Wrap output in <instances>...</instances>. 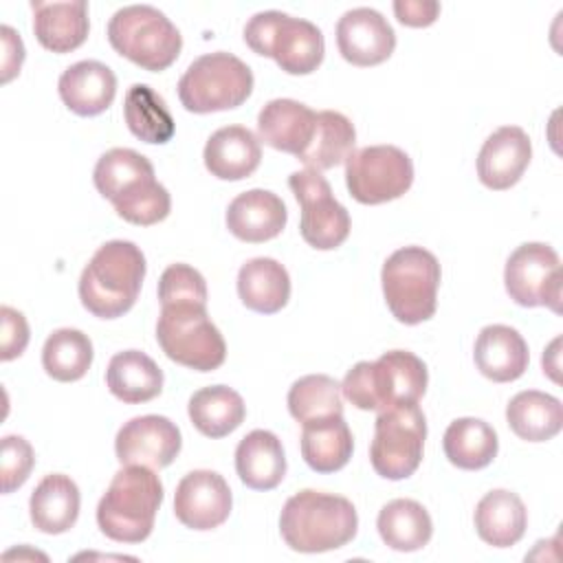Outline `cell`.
Returning a JSON list of instances; mask_svg holds the SVG:
<instances>
[{
	"label": "cell",
	"instance_id": "obj_9",
	"mask_svg": "<svg viewBox=\"0 0 563 563\" xmlns=\"http://www.w3.org/2000/svg\"><path fill=\"white\" fill-rule=\"evenodd\" d=\"M251 92V68L240 57L224 51L196 57L178 81L180 103L196 114L238 108Z\"/></svg>",
	"mask_w": 563,
	"mask_h": 563
},
{
	"label": "cell",
	"instance_id": "obj_40",
	"mask_svg": "<svg viewBox=\"0 0 563 563\" xmlns=\"http://www.w3.org/2000/svg\"><path fill=\"white\" fill-rule=\"evenodd\" d=\"M161 303L172 301H202L207 303V282L189 264H172L158 279Z\"/></svg>",
	"mask_w": 563,
	"mask_h": 563
},
{
	"label": "cell",
	"instance_id": "obj_10",
	"mask_svg": "<svg viewBox=\"0 0 563 563\" xmlns=\"http://www.w3.org/2000/svg\"><path fill=\"white\" fill-rule=\"evenodd\" d=\"M427 420L418 402L396 405L378 411L369 460L374 471L385 479H405L422 462Z\"/></svg>",
	"mask_w": 563,
	"mask_h": 563
},
{
	"label": "cell",
	"instance_id": "obj_26",
	"mask_svg": "<svg viewBox=\"0 0 563 563\" xmlns=\"http://www.w3.org/2000/svg\"><path fill=\"white\" fill-rule=\"evenodd\" d=\"M473 519L482 541L493 548H510L526 534L528 510L517 493L497 488L477 501Z\"/></svg>",
	"mask_w": 563,
	"mask_h": 563
},
{
	"label": "cell",
	"instance_id": "obj_17",
	"mask_svg": "<svg viewBox=\"0 0 563 563\" xmlns=\"http://www.w3.org/2000/svg\"><path fill=\"white\" fill-rule=\"evenodd\" d=\"M532 158V143L519 125L495 130L477 154V176L482 185L495 191L510 189L526 172Z\"/></svg>",
	"mask_w": 563,
	"mask_h": 563
},
{
	"label": "cell",
	"instance_id": "obj_31",
	"mask_svg": "<svg viewBox=\"0 0 563 563\" xmlns=\"http://www.w3.org/2000/svg\"><path fill=\"white\" fill-rule=\"evenodd\" d=\"M189 420L207 438H224L235 431L244 416L246 405L242 396L227 385H209L189 398Z\"/></svg>",
	"mask_w": 563,
	"mask_h": 563
},
{
	"label": "cell",
	"instance_id": "obj_16",
	"mask_svg": "<svg viewBox=\"0 0 563 563\" xmlns=\"http://www.w3.org/2000/svg\"><path fill=\"white\" fill-rule=\"evenodd\" d=\"M336 46L345 62L354 66H376L394 53L396 33L376 9L356 7L339 18Z\"/></svg>",
	"mask_w": 563,
	"mask_h": 563
},
{
	"label": "cell",
	"instance_id": "obj_8",
	"mask_svg": "<svg viewBox=\"0 0 563 563\" xmlns=\"http://www.w3.org/2000/svg\"><path fill=\"white\" fill-rule=\"evenodd\" d=\"M108 42L119 55L152 73L169 68L183 48L176 24L152 4L119 9L108 22Z\"/></svg>",
	"mask_w": 563,
	"mask_h": 563
},
{
	"label": "cell",
	"instance_id": "obj_11",
	"mask_svg": "<svg viewBox=\"0 0 563 563\" xmlns=\"http://www.w3.org/2000/svg\"><path fill=\"white\" fill-rule=\"evenodd\" d=\"M413 183V163L396 145H367L345 161V185L354 200L380 205L400 198Z\"/></svg>",
	"mask_w": 563,
	"mask_h": 563
},
{
	"label": "cell",
	"instance_id": "obj_7",
	"mask_svg": "<svg viewBox=\"0 0 563 563\" xmlns=\"http://www.w3.org/2000/svg\"><path fill=\"white\" fill-rule=\"evenodd\" d=\"M440 264L422 246H402L394 251L380 271L383 295L389 312L407 325L433 317L440 286Z\"/></svg>",
	"mask_w": 563,
	"mask_h": 563
},
{
	"label": "cell",
	"instance_id": "obj_4",
	"mask_svg": "<svg viewBox=\"0 0 563 563\" xmlns=\"http://www.w3.org/2000/svg\"><path fill=\"white\" fill-rule=\"evenodd\" d=\"M161 501L163 484L154 468L130 464L112 477L103 493L97 506V523L112 541L141 543L154 528Z\"/></svg>",
	"mask_w": 563,
	"mask_h": 563
},
{
	"label": "cell",
	"instance_id": "obj_32",
	"mask_svg": "<svg viewBox=\"0 0 563 563\" xmlns=\"http://www.w3.org/2000/svg\"><path fill=\"white\" fill-rule=\"evenodd\" d=\"M376 528L385 545L398 552L424 548L433 534V521L427 508L413 499H394L378 512Z\"/></svg>",
	"mask_w": 563,
	"mask_h": 563
},
{
	"label": "cell",
	"instance_id": "obj_30",
	"mask_svg": "<svg viewBox=\"0 0 563 563\" xmlns=\"http://www.w3.org/2000/svg\"><path fill=\"white\" fill-rule=\"evenodd\" d=\"M506 420L512 433L526 442L552 440L563 427L561 400L537 389L519 391L506 407Z\"/></svg>",
	"mask_w": 563,
	"mask_h": 563
},
{
	"label": "cell",
	"instance_id": "obj_44",
	"mask_svg": "<svg viewBox=\"0 0 563 563\" xmlns=\"http://www.w3.org/2000/svg\"><path fill=\"white\" fill-rule=\"evenodd\" d=\"M2 33V46H4V55H2V81L7 84L15 73H20V66L24 62V44L20 40V35L11 29V26H0Z\"/></svg>",
	"mask_w": 563,
	"mask_h": 563
},
{
	"label": "cell",
	"instance_id": "obj_39",
	"mask_svg": "<svg viewBox=\"0 0 563 563\" xmlns=\"http://www.w3.org/2000/svg\"><path fill=\"white\" fill-rule=\"evenodd\" d=\"M145 176H154V165L143 154L130 147H112L99 156L92 180L97 191L112 200L128 185Z\"/></svg>",
	"mask_w": 563,
	"mask_h": 563
},
{
	"label": "cell",
	"instance_id": "obj_20",
	"mask_svg": "<svg viewBox=\"0 0 563 563\" xmlns=\"http://www.w3.org/2000/svg\"><path fill=\"white\" fill-rule=\"evenodd\" d=\"M57 90L68 110L79 117H95L112 106L117 77L106 64L81 59L62 73Z\"/></svg>",
	"mask_w": 563,
	"mask_h": 563
},
{
	"label": "cell",
	"instance_id": "obj_38",
	"mask_svg": "<svg viewBox=\"0 0 563 563\" xmlns=\"http://www.w3.org/2000/svg\"><path fill=\"white\" fill-rule=\"evenodd\" d=\"M110 202L123 220L141 227H150L165 220L172 209L169 191L154 176H145L128 185Z\"/></svg>",
	"mask_w": 563,
	"mask_h": 563
},
{
	"label": "cell",
	"instance_id": "obj_43",
	"mask_svg": "<svg viewBox=\"0 0 563 563\" xmlns=\"http://www.w3.org/2000/svg\"><path fill=\"white\" fill-rule=\"evenodd\" d=\"M398 22L407 26H429L440 13V4L433 0H398L394 2Z\"/></svg>",
	"mask_w": 563,
	"mask_h": 563
},
{
	"label": "cell",
	"instance_id": "obj_1",
	"mask_svg": "<svg viewBox=\"0 0 563 563\" xmlns=\"http://www.w3.org/2000/svg\"><path fill=\"white\" fill-rule=\"evenodd\" d=\"M358 530L356 508L350 499L312 488L292 495L279 515V532L295 552L339 550L354 539Z\"/></svg>",
	"mask_w": 563,
	"mask_h": 563
},
{
	"label": "cell",
	"instance_id": "obj_12",
	"mask_svg": "<svg viewBox=\"0 0 563 563\" xmlns=\"http://www.w3.org/2000/svg\"><path fill=\"white\" fill-rule=\"evenodd\" d=\"M288 187L301 207L303 242L317 251L341 246L350 235V213L334 198L330 183L317 169L306 167L288 176Z\"/></svg>",
	"mask_w": 563,
	"mask_h": 563
},
{
	"label": "cell",
	"instance_id": "obj_21",
	"mask_svg": "<svg viewBox=\"0 0 563 563\" xmlns=\"http://www.w3.org/2000/svg\"><path fill=\"white\" fill-rule=\"evenodd\" d=\"M205 167L220 180L249 178L262 161L260 139L244 125L216 130L202 152Z\"/></svg>",
	"mask_w": 563,
	"mask_h": 563
},
{
	"label": "cell",
	"instance_id": "obj_29",
	"mask_svg": "<svg viewBox=\"0 0 563 563\" xmlns=\"http://www.w3.org/2000/svg\"><path fill=\"white\" fill-rule=\"evenodd\" d=\"M106 383L114 398L128 405H139L161 394L163 369L145 352L125 350L110 358Z\"/></svg>",
	"mask_w": 563,
	"mask_h": 563
},
{
	"label": "cell",
	"instance_id": "obj_42",
	"mask_svg": "<svg viewBox=\"0 0 563 563\" xmlns=\"http://www.w3.org/2000/svg\"><path fill=\"white\" fill-rule=\"evenodd\" d=\"M2 317V361H11L26 350L29 343V323L22 312L11 306L0 308Z\"/></svg>",
	"mask_w": 563,
	"mask_h": 563
},
{
	"label": "cell",
	"instance_id": "obj_3",
	"mask_svg": "<svg viewBox=\"0 0 563 563\" xmlns=\"http://www.w3.org/2000/svg\"><path fill=\"white\" fill-rule=\"evenodd\" d=\"M427 365L407 350H391L376 361L356 363L341 383V394L363 411H385L418 402L427 391Z\"/></svg>",
	"mask_w": 563,
	"mask_h": 563
},
{
	"label": "cell",
	"instance_id": "obj_25",
	"mask_svg": "<svg viewBox=\"0 0 563 563\" xmlns=\"http://www.w3.org/2000/svg\"><path fill=\"white\" fill-rule=\"evenodd\" d=\"M79 488L62 473L46 475L29 499L33 526L44 534H62L70 530L79 517Z\"/></svg>",
	"mask_w": 563,
	"mask_h": 563
},
{
	"label": "cell",
	"instance_id": "obj_41",
	"mask_svg": "<svg viewBox=\"0 0 563 563\" xmlns=\"http://www.w3.org/2000/svg\"><path fill=\"white\" fill-rule=\"evenodd\" d=\"M35 464L33 446L22 435H7L2 438L0 451V477H2V493H13L20 488Z\"/></svg>",
	"mask_w": 563,
	"mask_h": 563
},
{
	"label": "cell",
	"instance_id": "obj_18",
	"mask_svg": "<svg viewBox=\"0 0 563 563\" xmlns=\"http://www.w3.org/2000/svg\"><path fill=\"white\" fill-rule=\"evenodd\" d=\"M314 130L317 112L295 99H273L257 114L260 141L297 158L310 147Z\"/></svg>",
	"mask_w": 563,
	"mask_h": 563
},
{
	"label": "cell",
	"instance_id": "obj_6",
	"mask_svg": "<svg viewBox=\"0 0 563 563\" xmlns=\"http://www.w3.org/2000/svg\"><path fill=\"white\" fill-rule=\"evenodd\" d=\"M246 46L264 57H273L288 75H310L325 53L323 33L303 18L282 11H260L244 26Z\"/></svg>",
	"mask_w": 563,
	"mask_h": 563
},
{
	"label": "cell",
	"instance_id": "obj_28",
	"mask_svg": "<svg viewBox=\"0 0 563 563\" xmlns=\"http://www.w3.org/2000/svg\"><path fill=\"white\" fill-rule=\"evenodd\" d=\"M301 427V455L312 471L334 473L350 462L354 440L343 416L310 420Z\"/></svg>",
	"mask_w": 563,
	"mask_h": 563
},
{
	"label": "cell",
	"instance_id": "obj_33",
	"mask_svg": "<svg viewBox=\"0 0 563 563\" xmlns=\"http://www.w3.org/2000/svg\"><path fill=\"white\" fill-rule=\"evenodd\" d=\"M446 460L464 471H479L488 466L499 449L495 429L479 418H457L444 431Z\"/></svg>",
	"mask_w": 563,
	"mask_h": 563
},
{
	"label": "cell",
	"instance_id": "obj_5",
	"mask_svg": "<svg viewBox=\"0 0 563 563\" xmlns=\"http://www.w3.org/2000/svg\"><path fill=\"white\" fill-rule=\"evenodd\" d=\"M156 339L167 358L196 372H213L227 358V343L202 301L161 303Z\"/></svg>",
	"mask_w": 563,
	"mask_h": 563
},
{
	"label": "cell",
	"instance_id": "obj_23",
	"mask_svg": "<svg viewBox=\"0 0 563 563\" xmlns=\"http://www.w3.org/2000/svg\"><path fill=\"white\" fill-rule=\"evenodd\" d=\"M33 33L37 42L53 53H70L88 37V4L73 2H31Z\"/></svg>",
	"mask_w": 563,
	"mask_h": 563
},
{
	"label": "cell",
	"instance_id": "obj_34",
	"mask_svg": "<svg viewBox=\"0 0 563 563\" xmlns=\"http://www.w3.org/2000/svg\"><path fill=\"white\" fill-rule=\"evenodd\" d=\"M123 117L130 132L152 145H163L172 141L176 132L174 117L165 99L147 84H134L125 92Z\"/></svg>",
	"mask_w": 563,
	"mask_h": 563
},
{
	"label": "cell",
	"instance_id": "obj_37",
	"mask_svg": "<svg viewBox=\"0 0 563 563\" xmlns=\"http://www.w3.org/2000/svg\"><path fill=\"white\" fill-rule=\"evenodd\" d=\"M288 411L297 422L343 416L341 385L328 374H308L288 389Z\"/></svg>",
	"mask_w": 563,
	"mask_h": 563
},
{
	"label": "cell",
	"instance_id": "obj_24",
	"mask_svg": "<svg viewBox=\"0 0 563 563\" xmlns=\"http://www.w3.org/2000/svg\"><path fill=\"white\" fill-rule=\"evenodd\" d=\"M235 471L253 490H271L286 475V455L282 440L266 429L246 433L235 449Z\"/></svg>",
	"mask_w": 563,
	"mask_h": 563
},
{
	"label": "cell",
	"instance_id": "obj_19",
	"mask_svg": "<svg viewBox=\"0 0 563 563\" xmlns=\"http://www.w3.org/2000/svg\"><path fill=\"white\" fill-rule=\"evenodd\" d=\"M288 220L284 200L268 189H249L235 196L227 209V227L242 242L277 238Z\"/></svg>",
	"mask_w": 563,
	"mask_h": 563
},
{
	"label": "cell",
	"instance_id": "obj_15",
	"mask_svg": "<svg viewBox=\"0 0 563 563\" xmlns=\"http://www.w3.org/2000/svg\"><path fill=\"white\" fill-rule=\"evenodd\" d=\"M233 497L227 479L216 471L187 473L174 493V515L191 530H213L231 515Z\"/></svg>",
	"mask_w": 563,
	"mask_h": 563
},
{
	"label": "cell",
	"instance_id": "obj_2",
	"mask_svg": "<svg viewBox=\"0 0 563 563\" xmlns=\"http://www.w3.org/2000/svg\"><path fill=\"white\" fill-rule=\"evenodd\" d=\"M147 264L143 251L128 240H110L97 249L79 277V299L99 319L125 314L139 292Z\"/></svg>",
	"mask_w": 563,
	"mask_h": 563
},
{
	"label": "cell",
	"instance_id": "obj_27",
	"mask_svg": "<svg viewBox=\"0 0 563 563\" xmlns=\"http://www.w3.org/2000/svg\"><path fill=\"white\" fill-rule=\"evenodd\" d=\"M238 295L253 312H279L290 299L288 271L273 257H253L238 273Z\"/></svg>",
	"mask_w": 563,
	"mask_h": 563
},
{
	"label": "cell",
	"instance_id": "obj_14",
	"mask_svg": "<svg viewBox=\"0 0 563 563\" xmlns=\"http://www.w3.org/2000/svg\"><path fill=\"white\" fill-rule=\"evenodd\" d=\"M180 429L165 416H136L128 420L117 438L114 451L123 466L139 464L147 468H165L180 453Z\"/></svg>",
	"mask_w": 563,
	"mask_h": 563
},
{
	"label": "cell",
	"instance_id": "obj_35",
	"mask_svg": "<svg viewBox=\"0 0 563 563\" xmlns=\"http://www.w3.org/2000/svg\"><path fill=\"white\" fill-rule=\"evenodd\" d=\"M354 143L356 130L352 121L336 110H321L317 112V130L312 143L297 161H301L308 169H332L347 161V156L354 152Z\"/></svg>",
	"mask_w": 563,
	"mask_h": 563
},
{
	"label": "cell",
	"instance_id": "obj_13",
	"mask_svg": "<svg viewBox=\"0 0 563 563\" xmlns=\"http://www.w3.org/2000/svg\"><path fill=\"white\" fill-rule=\"evenodd\" d=\"M504 284L515 303L523 308L548 306L561 312V260L552 246L543 242L517 246L506 262Z\"/></svg>",
	"mask_w": 563,
	"mask_h": 563
},
{
	"label": "cell",
	"instance_id": "obj_36",
	"mask_svg": "<svg viewBox=\"0 0 563 563\" xmlns=\"http://www.w3.org/2000/svg\"><path fill=\"white\" fill-rule=\"evenodd\" d=\"M92 363V341L75 328H59L48 334L42 347L46 374L59 383L79 380Z\"/></svg>",
	"mask_w": 563,
	"mask_h": 563
},
{
	"label": "cell",
	"instance_id": "obj_22",
	"mask_svg": "<svg viewBox=\"0 0 563 563\" xmlns=\"http://www.w3.org/2000/svg\"><path fill=\"white\" fill-rule=\"evenodd\" d=\"M477 369L495 380V383H510L523 376L528 369V343L523 336L504 323H493L482 328L475 341L473 352Z\"/></svg>",
	"mask_w": 563,
	"mask_h": 563
}]
</instances>
